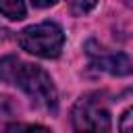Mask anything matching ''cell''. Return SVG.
<instances>
[{"instance_id": "obj_1", "label": "cell", "mask_w": 133, "mask_h": 133, "mask_svg": "<svg viewBox=\"0 0 133 133\" xmlns=\"http://www.w3.org/2000/svg\"><path fill=\"white\" fill-rule=\"evenodd\" d=\"M15 85H19L37 106L46 108V110H56L58 98H56V89L54 83L50 79V75L37 66V64H29V62H19L12 81Z\"/></svg>"}, {"instance_id": "obj_8", "label": "cell", "mask_w": 133, "mask_h": 133, "mask_svg": "<svg viewBox=\"0 0 133 133\" xmlns=\"http://www.w3.org/2000/svg\"><path fill=\"white\" fill-rule=\"evenodd\" d=\"M118 131L121 133H133V108H129L123 118H121V125H118Z\"/></svg>"}, {"instance_id": "obj_6", "label": "cell", "mask_w": 133, "mask_h": 133, "mask_svg": "<svg viewBox=\"0 0 133 133\" xmlns=\"http://www.w3.org/2000/svg\"><path fill=\"white\" fill-rule=\"evenodd\" d=\"M4 133H50V129L42 125H25V123H12L4 129Z\"/></svg>"}, {"instance_id": "obj_4", "label": "cell", "mask_w": 133, "mask_h": 133, "mask_svg": "<svg viewBox=\"0 0 133 133\" xmlns=\"http://www.w3.org/2000/svg\"><path fill=\"white\" fill-rule=\"evenodd\" d=\"M87 48H89V46H87ZM87 52H89V56L94 58V64H96L98 69L110 73V75L123 77V75H131V73H133V64H131V60H129L123 52H104L102 48H98V50H91V48H89Z\"/></svg>"}, {"instance_id": "obj_7", "label": "cell", "mask_w": 133, "mask_h": 133, "mask_svg": "<svg viewBox=\"0 0 133 133\" xmlns=\"http://www.w3.org/2000/svg\"><path fill=\"white\" fill-rule=\"evenodd\" d=\"M96 4H98V0H69V8H71V12L75 17L87 15Z\"/></svg>"}, {"instance_id": "obj_9", "label": "cell", "mask_w": 133, "mask_h": 133, "mask_svg": "<svg viewBox=\"0 0 133 133\" xmlns=\"http://www.w3.org/2000/svg\"><path fill=\"white\" fill-rule=\"evenodd\" d=\"M58 0H31V4L33 6H37V8H46V6H52V4H56Z\"/></svg>"}, {"instance_id": "obj_2", "label": "cell", "mask_w": 133, "mask_h": 133, "mask_svg": "<svg viewBox=\"0 0 133 133\" xmlns=\"http://www.w3.org/2000/svg\"><path fill=\"white\" fill-rule=\"evenodd\" d=\"M19 46L39 58H56L64 44V33L56 23H37L31 27H25L19 33Z\"/></svg>"}, {"instance_id": "obj_3", "label": "cell", "mask_w": 133, "mask_h": 133, "mask_svg": "<svg viewBox=\"0 0 133 133\" xmlns=\"http://www.w3.org/2000/svg\"><path fill=\"white\" fill-rule=\"evenodd\" d=\"M73 131L75 133H112L110 112L98 94H87L77 100L73 108Z\"/></svg>"}, {"instance_id": "obj_5", "label": "cell", "mask_w": 133, "mask_h": 133, "mask_svg": "<svg viewBox=\"0 0 133 133\" xmlns=\"http://www.w3.org/2000/svg\"><path fill=\"white\" fill-rule=\"evenodd\" d=\"M0 15H4L10 21H21L27 15L23 0H0Z\"/></svg>"}]
</instances>
